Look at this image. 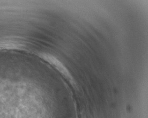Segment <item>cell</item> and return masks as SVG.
<instances>
[{"label": "cell", "mask_w": 148, "mask_h": 118, "mask_svg": "<svg viewBox=\"0 0 148 118\" xmlns=\"http://www.w3.org/2000/svg\"><path fill=\"white\" fill-rule=\"evenodd\" d=\"M39 56L56 69L66 78L69 80L72 84L74 83L73 78L69 71L63 65V63L57 58H56V57L50 54L46 53H40Z\"/></svg>", "instance_id": "obj_1"}]
</instances>
